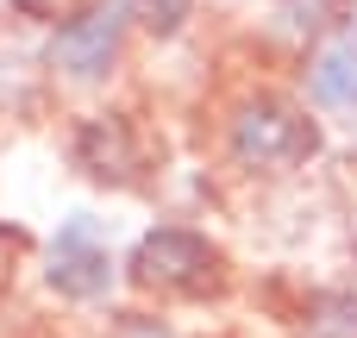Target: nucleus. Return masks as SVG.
I'll return each instance as SVG.
<instances>
[{
  "mask_svg": "<svg viewBox=\"0 0 357 338\" xmlns=\"http://www.w3.org/2000/svg\"><path fill=\"white\" fill-rule=\"evenodd\" d=\"M320 144H326L320 113L282 88L245 94L226 119V163L238 176H295L320 157Z\"/></svg>",
  "mask_w": 357,
  "mask_h": 338,
  "instance_id": "f257e3e1",
  "label": "nucleus"
},
{
  "mask_svg": "<svg viewBox=\"0 0 357 338\" xmlns=\"http://www.w3.org/2000/svg\"><path fill=\"white\" fill-rule=\"evenodd\" d=\"M126 282L138 295L157 301H220L232 289V257L220 251V238H207L201 226L182 220H157L151 232H138V245L126 251Z\"/></svg>",
  "mask_w": 357,
  "mask_h": 338,
  "instance_id": "f03ea898",
  "label": "nucleus"
},
{
  "mask_svg": "<svg viewBox=\"0 0 357 338\" xmlns=\"http://www.w3.org/2000/svg\"><path fill=\"white\" fill-rule=\"evenodd\" d=\"M69 151V169L94 188H113V194H132L151 182V144L138 132L132 113H82L63 138Z\"/></svg>",
  "mask_w": 357,
  "mask_h": 338,
  "instance_id": "7ed1b4c3",
  "label": "nucleus"
},
{
  "mask_svg": "<svg viewBox=\"0 0 357 338\" xmlns=\"http://www.w3.org/2000/svg\"><path fill=\"white\" fill-rule=\"evenodd\" d=\"M132 25H138V6H132V0H82V6L63 13L56 31H50V69L69 75V82H100V75H113V63H119Z\"/></svg>",
  "mask_w": 357,
  "mask_h": 338,
  "instance_id": "20e7f679",
  "label": "nucleus"
},
{
  "mask_svg": "<svg viewBox=\"0 0 357 338\" xmlns=\"http://www.w3.org/2000/svg\"><path fill=\"white\" fill-rule=\"evenodd\" d=\"M119 276H126V263L113 257V245L100 238V226L88 213H69L56 226L50 251H44V289L63 295V301H75V307H94V301L113 295Z\"/></svg>",
  "mask_w": 357,
  "mask_h": 338,
  "instance_id": "39448f33",
  "label": "nucleus"
},
{
  "mask_svg": "<svg viewBox=\"0 0 357 338\" xmlns=\"http://www.w3.org/2000/svg\"><path fill=\"white\" fill-rule=\"evenodd\" d=\"M307 107L314 113H357V25L345 19L307 56Z\"/></svg>",
  "mask_w": 357,
  "mask_h": 338,
  "instance_id": "423d86ee",
  "label": "nucleus"
},
{
  "mask_svg": "<svg viewBox=\"0 0 357 338\" xmlns=\"http://www.w3.org/2000/svg\"><path fill=\"white\" fill-rule=\"evenodd\" d=\"M295 338H357V289L333 282L295 307Z\"/></svg>",
  "mask_w": 357,
  "mask_h": 338,
  "instance_id": "0eeeda50",
  "label": "nucleus"
},
{
  "mask_svg": "<svg viewBox=\"0 0 357 338\" xmlns=\"http://www.w3.org/2000/svg\"><path fill=\"white\" fill-rule=\"evenodd\" d=\"M357 0H276V25L289 31V38H314V44H326L345 19H351Z\"/></svg>",
  "mask_w": 357,
  "mask_h": 338,
  "instance_id": "6e6552de",
  "label": "nucleus"
},
{
  "mask_svg": "<svg viewBox=\"0 0 357 338\" xmlns=\"http://www.w3.org/2000/svg\"><path fill=\"white\" fill-rule=\"evenodd\" d=\"M132 6H138V25L151 38H176L188 25V13H195V0H132Z\"/></svg>",
  "mask_w": 357,
  "mask_h": 338,
  "instance_id": "1a4fd4ad",
  "label": "nucleus"
},
{
  "mask_svg": "<svg viewBox=\"0 0 357 338\" xmlns=\"http://www.w3.org/2000/svg\"><path fill=\"white\" fill-rule=\"evenodd\" d=\"M113 338H176L163 320H151V314H126L119 326H113Z\"/></svg>",
  "mask_w": 357,
  "mask_h": 338,
  "instance_id": "9d476101",
  "label": "nucleus"
},
{
  "mask_svg": "<svg viewBox=\"0 0 357 338\" xmlns=\"http://www.w3.org/2000/svg\"><path fill=\"white\" fill-rule=\"evenodd\" d=\"M13 6H19L25 19H63V6H69V0H13Z\"/></svg>",
  "mask_w": 357,
  "mask_h": 338,
  "instance_id": "9b49d317",
  "label": "nucleus"
},
{
  "mask_svg": "<svg viewBox=\"0 0 357 338\" xmlns=\"http://www.w3.org/2000/svg\"><path fill=\"white\" fill-rule=\"evenodd\" d=\"M351 25H357V6H351Z\"/></svg>",
  "mask_w": 357,
  "mask_h": 338,
  "instance_id": "f8f14e48",
  "label": "nucleus"
}]
</instances>
